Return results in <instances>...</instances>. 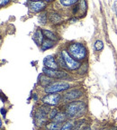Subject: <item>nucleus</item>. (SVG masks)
Here are the masks:
<instances>
[{
    "instance_id": "nucleus-15",
    "label": "nucleus",
    "mask_w": 117,
    "mask_h": 130,
    "mask_svg": "<svg viewBox=\"0 0 117 130\" xmlns=\"http://www.w3.org/2000/svg\"><path fill=\"white\" fill-rule=\"evenodd\" d=\"M40 79H41L40 80L41 85L43 86V87H47L48 85H50V84L53 82L52 79H51V78H48L46 75H44V74L40 76Z\"/></svg>"
},
{
    "instance_id": "nucleus-12",
    "label": "nucleus",
    "mask_w": 117,
    "mask_h": 130,
    "mask_svg": "<svg viewBox=\"0 0 117 130\" xmlns=\"http://www.w3.org/2000/svg\"><path fill=\"white\" fill-rule=\"evenodd\" d=\"M49 20H50L51 23H52V24H60L61 22H62L63 18L60 14L52 11V12H51L49 14Z\"/></svg>"
},
{
    "instance_id": "nucleus-5",
    "label": "nucleus",
    "mask_w": 117,
    "mask_h": 130,
    "mask_svg": "<svg viewBox=\"0 0 117 130\" xmlns=\"http://www.w3.org/2000/svg\"><path fill=\"white\" fill-rule=\"evenodd\" d=\"M61 54L63 56V59H64L65 64H66V67L69 71H74V70H77L80 68V63L79 61H75L72 57L69 55V53H68L67 50H63L61 51Z\"/></svg>"
},
{
    "instance_id": "nucleus-16",
    "label": "nucleus",
    "mask_w": 117,
    "mask_h": 130,
    "mask_svg": "<svg viewBox=\"0 0 117 130\" xmlns=\"http://www.w3.org/2000/svg\"><path fill=\"white\" fill-rule=\"evenodd\" d=\"M54 45H55V42L48 40V39H45V40L43 41V44H42V49H43V51H46L48 49L52 48Z\"/></svg>"
},
{
    "instance_id": "nucleus-24",
    "label": "nucleus",
    "mask_w": 117,
    "mask_h": 130,
    "mask_svg": "<svg viewBox=\"0 0 117 130\" xmlns=\"http://www.w3.org/2000/svg\"><path fill=\"white\" fill-rule=\"evenodd\" d=\"M8 3H9V1H8V0H1L0 5H1V6H6V5H7Z\"/></svg>"
},
{
    "instance_id": "nucleus-17",
    "label": "nucleus",
    "mask_w": 117,
    "mask_h": 130,
    "mask_svg": "<svg viewBox=\"0 0 117 130\" xmlns=\"http://www.w3.org/2000/svg\"><path fill=\"white\" fill-rule=\"evenodd\" d=\"M74 125H75V122L72 121V120L66 121L64 124L61 126L60 130H72V128L74 127Z\"/></svg>"
},
{
    "instance_id": "nucleus-4",
    "label": "nucleus",
    "mask_w": 117,
    "mask_h": 130,
    "mask_svg": "<svg viewBox=\"0 0 117 130\" xmlns=\"http://www.w3.org/2000/svg\"><path fill=\"white\" fill-rule=\"evenodd\" d=\"M50 112H51V108H49L47 105L41 106L35 113V121H36L37 125L42 126V125L45 124L47 120L49 119Z\"/></svg>"
},
{
    "instance_id": "nucleus-10",
    "label": "nucleus",
    "mask_w": 117,
    "mask_h": 130,
    "mask_svg": "<svg viewBox=\"0 0 117 130\" xmlns=\"http://www.w3.org/2000/svg\"><path fill=\"white\" fill-rule=\"evenodd\" d=\"M46 2H43V1H34V2H30L29 3V8L30 10L33 13H38L43 11L45 7H46Z\"/></svg>"
},
{
    "instance_id": "nucleus-13",
    "label": "nucleus",
    "mask_w": 117,
    "mask_h": 130,
    "mask_svg": "<svg viewBox=\"0 0 117 130\" xmlns=\"http://www.w3.org/2000/svg\"><path fill=\"white\" fill-rule=\"evenodd\" d=\"M43 35L46 37V39L48 40H51L52 42H56L58 41V37L57 35H55L54 32H52L51 31L48 30V29H43Z\"/></svg>"
},
{
    "instance_id": "nucleus-26",
    "label": "nucleus",
    "mask_w": 117,
    "mask_h": 130,
    "mask_svg": "<svg viewBox=\"0 0 117 130\" xmlns=\"http://www.w3.org/2000/svg\"><path fill=\"white\" fill-rule=\"evenodd\" d=\"M82 130H91V128H90V126H86V127H84Z\"/></svg>"
},
{
    "instance_id": "nucleus-14",
    "label": "nucleus",
    "mask_w": 117,
    "mask_h": 130,
    "mask_svg": "<svg viewBox=\"0 0 117 130\" xmlns=\"http://www.w3.org/2000/svg\"><path fill=\"white\" fill-rule=\"evenodd\" d=\"M68 118L67 117L66 113L65 112H58V114L55 117V118L52 120L53 122H56V123H58V124H61V123H65Z\"/></svg>"
},
{
    "instance_id": "nucleus-20",
    "label": "nucleus",
    "mask_w": 117,
    "mask_h": 130,
    "mask_svg": "<svg viewBox=\"0 0 117 130\" xmlns=\"http://www.w3.org/2000/svg\"><path fill=\"white\" fill-rule=\"evenodd\" d=\"M85 123V120L84 119H79L77 120V121H75V125H74V127L72 128V130H82V126L83 124Z\"/></svg>"
},
{
    "instance_id": "nucleus-1",
    "label": "nucleus",
    "mask_w": 117,
    "mask_h": 130,
    "mask_svg": "<svg viewBox=\"0 0 117 130\" xmlns=\"http://www.w3.org/2000/svg\"><path fill=\"white\" fill-rule=\"evenodd\" d=\"M87 111V105L84 101L77 100L69 103L65 108V113L69 119L83 117Z\"/></svg>"
},
{
    "instance_id": "nucleus-3",
    "label": "nucleus",
    "mask_w": 117,
    "mask_h": 130,
    "mask_svg": "<svg viewBox=\"0 0 117 130\" xmlns=\"http://www.w3.org/2000/svg\"><path fill=\"white\" fill-rule=\"evenodd\" d=\"M70 88V84L66 81H53L52 83L44 88V91L46 93L53 94L57 92H61L67 90Z\"/></svg>"
},
{
    "instance_id": "nucleus-22",
    "label": "nucleus",
    "mask_w": 117,
    "mask_h": 130,
    "mask_svg": "<svg viewBox=\"0 0 117 130\" xmlns=\"http://www.w3.org/2000/svg\"><path fill=\"white\" fill-rule=\"evenodd\" d=\"M58 114V108H52V109H51V112H50V114H49V119L53 120Z\"/></svg>"
},
{
    "instance_id": "nucleus-28",
    "label": "nucleus",
    "mask_w": 117,
    "mask_h": 130,
    "mask_svg": "<svg viewBox=\"0 0 117 130\" xmlns=\"http://www.w3.org/2000/svg\"><path fill=\"white\" fill-rule=\"evenodd\" d=\"M112 130H117V128H113V129H112Z\"/></svg>"
},
{
    "instance_id": "nucleus-19",
    "label": "nucleus",
    "mask_w": 117,
    "mask_h": 130,
    "mask_svg": "<svg viewBox=\"0 0 117 130\" xmlns=\"http://www.w3.org/2000/svg\"><path fill=\"white\" fill-rule=\"evenodd\" d=\"M60 4L63 6H73V5L77 4V0H61Z\"/></svg>"
},
{
    "instance_id": "nucleus-23",
    "label": "nucleus",
    "mask_w": 117,
    "mask_h": 130,
    "mask_svg": "<svg viewBox=\"0 0 117 130\" xmlns=\"http://www.w3.org/2000/svg\"><path fill=\"white\" fill-rule=\"evenodd\" d=\"M104 48V43L102 41L97 40L96 42L95 43V49L96 51H101L102 49Z\"/></svg>"
},
{
    "instance_id": "nucleus-11",
    "label": "nucleus",
    "mask_w": 117,
    "mask_h": 130,
    "mask_svg": "<svg viewBox=\"0 0 117 130\" xmlns=\"http://www.w3.org/2000/svg\"><path fill=\"white\" fill-rule=\"evenodd\" d=\"M43 36H44V35H43V30H41V29H37V30L34 32V34H33V35H32V39H33V41L35 42L36 44L42 45L43 43V41H44Z\"/></svg>"
},
{
    "instance_id": "nucleus-6",
    "label": "nucleus",
    "mask_w": 117,
    "mask_h": 130,
    "mask_svg": "<svg viewBox=\"0 0 117 130\" xmlns=\"http://www.w3.org/2000/svg\"><path fill=\"white\" fill-rule=\"evenodd\" d=\"M82 96H83V92L79 89H70V90L66 92L62 96V101L65 102V103H67V102L77 101V100H79V98H81Z\"/></svg>"
},
{
    "instance_id": "nucleus-25",
    "label": "nucleus",
    "mask_w": 117,
    "mask_h": 130,
    "mask_svg": "<svg viewBox=\"0 0 117 130\" xmlns=\"http://www.w3.org/2000/svg\"><path fill=\"white\" fill-rule=\"evenodd\" d=\"M1 113H2L3 116L6 115V110H5V108H1Z\"/></svg>"
},
{
    "instance_id": "nucleus-27",
    "label": "nucleus",
    "mask_w": 117,
    "mask_h": 130,
    "mask_svg": "<svg viewBox=\"0 0 117 130\" xmlns=\"http://www.w3.org/2000/svg\"><path fill=\"white\" fill-rule=\"evenodd\" d=\"M101 130H107L106 128H103V129H101Z\"/></svg>"
},
{
    "instance_id": "nucleus-7",
    "label": "nucleus",
    "mask_w": 117,
    "mask_h": 130,
    "mask_svg": "<svg viewBox=\"0 0 117 130\" xmlns=\"http://www.w3.org/2000/svg\"><path fill=\"white\" fill-rule=\"evenodd\" d=\"M43 71L44 75L51 79H62V78H66L68 76V73L66 71H61V70H51L44 67Z\"/></svg>"
},
{
    "instance_id": "nucleus-21",
    "label": "nucleus",
    "mask_w": 117,
    "mask_h": 130,
    "mask_svg": "<svg viewBox=\"0 0 117 130\" xmlns=\"http://www.w3.org/2000/svg\"><path fill=\"white\" fill-rule=\"evenodd\" d=\"M39 22L41 23L42 24H45L47 23V19H48V16H47V13L44 12V13H41L39 14Z\"/></svg>"
},
{
    "instance_id": "nucleus-9",
    "label": "nucleus",
    "mask_w": 117,
    "mask_h": 130,
    "mask_svg": "<svg viewBox=\"0 0 117 130\" xmlns=\"http://www.w3.org/2000/svg\"><path fill=\"white\" fill-rule=\"evenodd\" d=\"M43 64H44L45 68L51 70H58L60 67L58 62H57L56 56H54V55H48L45 57V59L43 60Z\"/></svg>"
},
{
    "instance_id": "nucleus-18",
    "label": "nucleus",
    "mask_w": 117,
    "mask_h": 130,
    "mask_svg": "<svg viewBox=\"0 0 117 130\" xmlns=\"http://www.w3.org/2000/svg\"><path fill=\"white\" fill-rule=\"evenodd\" d=\"M46 127L48 130H60L61 126H60L58 123L56 122H51V123H48V125H46Z\"/></svg>"
},
{
    "instance_id": "nucleus-8",
    "label": "nucleus",
    "mask_w": 117,
    "mask_h": 130,
    "mask_svg": "<svg viewBox=\"0 0 117 130\" xmlns=\"http://www.w3.org/2000/svg\"><path fill=\"white\" fill-rule=\"evenodd\" d=\"M61 100H62V96L60 95L58 93H53V94H49L43 98L42 101L45 104V105H50V106H56L58 105Z\"/></svg>"
},
{
    "instance_id": "nucleus-2",
    "label": "nucleus",
    "mask_w": 117,
    "mask_h": 130,
    "mask_svg": "<svg viewBox=\"0 0 117 130\" xmlns=\"http://www.w3.org/2000/svg\"><path fill=\"white\" fill-rule=\"evenodd\" d=\"M68 53L75 61H83L87 58V51L85 45L79 43H72L68 47Z\"/></svg>"
}]
</instances>
